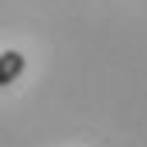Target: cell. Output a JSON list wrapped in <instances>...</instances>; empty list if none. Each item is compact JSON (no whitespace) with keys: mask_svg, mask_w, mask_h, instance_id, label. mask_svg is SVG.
I'll return each mask as SVG.
<instances>
[{"mask_svg":"<svg viewBox=\"0 0 147 147\" xmlns=\"http://www.w3.org/2000/svg\"><path fill=\"white\" fill-rule=\"evenodd\" d=\"M24 55L21 51H14V48H7V51H0V89L3 86H10V82H17L21 72H24Z\"/></svg>","mask_w":147,"mask_h":147,"instance_id":"obj_1","label":"cell"}]
</instances>
